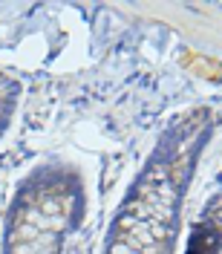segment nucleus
I'll return each instance as SVG.
<instances>
[{"instance_id":"1","label":"nucleus","mask_w":222,"mask_h":254,"mask_svg":"<svg viewBox=\"0 0 222 254\" xmlns=\"http://www.w3.org/2000/svg\"><path fill=\"white\" fill-rule=\"evenodd\" d=\"M35 237H38V228L35 225H20L15 234H12V240H35Z\"/></svg>"},{"instance_id":"2","label":"nucleus","mask_w":222,"mask_h":254,"mask_svg":"<svg viewBox=\"0 0 222 254\" xmlns=\"http://www.w3.org/2000/svg\"><path fill=\"white\" fill-rule=\"evenodd\" d=\"M44 214H49V217H55V214H58V211H61V202H58V199H47V202H44Z\"/></svg>"},{"instance_id":"3","label":"nucleus","mask_w":222,"mask_h":254,"mask_svg":"<svg viewBox=\"0 0 222 254\" xmlns=\"http://www.w3.org/2000/svg\"><path fill=\"white\" fill-rule=\"evenodd\" d=\"M133 225H136V217H130V214H124V217L118 220V228H121V231H133Z\"/></svg>"},{"instance_id":"4","label":"nucleus","mask_w":222,"mask_h":254,"mask_svg":"<svg viewBox=\"0 0 222 254\" xmlns=\"http://www.w3.org/2000/svg\"><path fill=\"white\" fill-rule=\"evenodd\" d=\"M110 254H136V252H133L130 246H124V243H115V246L110 249Z\"/></svg>"}]
</instances>
